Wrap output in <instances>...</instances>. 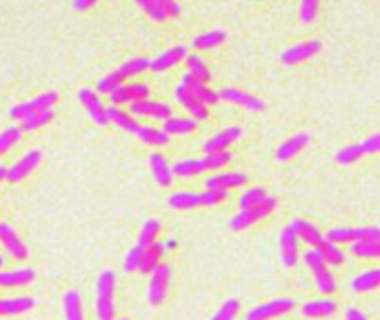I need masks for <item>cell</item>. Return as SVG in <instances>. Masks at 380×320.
Wrapping results in <instances>:
<instances>
[{"instance_id":"6da1fadb","label":"cell","mask_w":380,"mask_h":320,"mask_svg":"<svg viewBox=\"0 0 380 320\" xmlns=\"http://www.w3.org/2000/svg\"><path fill=\"white\" fill-rule=\"evenodd\" d=\"M114 289H116V274L112 269L98 274L96 280V316L98 320H114L116 307H114Z\"/></svg>"},{"instance_id":"7a4b0ae2","label":"cell","mask_w":380,"mask_h":320,"mask_svg":"<svg viewBox=\"0 0 380 320\" xmlns=\"http://www.w3.org/2000/svg\"><path fill=\"white\" fill-rule=\"evenodd\" d=\"M274 209H276V198L267 196L263 203L252 207V209H240V212L229 220V227H232V232H243V229H249L252 225H256L258 220L267 218Z\"/></svg>"},{"instance_id":"3957f363","label":"cell","mask_w":380,"mask_h":320,"mask_svg":"<svg viewBox=\"0 0 380 320\" xmlns=\"http://www.w3.org/2000/svg\"><path fill=\"white\" fill-rule=\"evenodd\" d=\"M327 240L336 245H352L360 240H380V227H334L327 232Z\"/></svg>"},{"instance_id":"277c9868","label":"cell","mask_w":380,"mask_h":320,"mask_svg":"<svg viewBox=\"0 0 380 320\" xmlns=\"http://www.w3.org/2000/svg\"><path fill=\"white\" fill-rule=\"evenodd\" d=\"M58 103V94L56 92H47V94H40L32 100H27V103H20V105H14L9 109V116L14 120H25L34 114H40V112H49L54 105Z\"/></svg>"},{"instance_id":"5b68a950","label":"cell","mask_w":380,"mask_h":320,"mask_svg":"<svg viewBox=\"0 0 380 320\" xmlns=\"http://www.w3.org/2000/svg\"><path fill=\"white\" fill-rule=\"evenodd\" d=\"M169 280H172V265L160 263L152 272V280H149V292H147L149 303L152 305L163 303L169 289Z\"/></svg>"},{"instance_id":"8992f818","label":"cell","mask_w":380,"mask_h":320,"mask_svg":"<svg viewBox=\"0 0 380 320\" xmlns=\"http://www.w3.org/2000/svg\"><path fill=\"white\" fill-rule=\"evenodd\" d=\"M294 309V300L292 298H276L269 300V303L254 307L252 312L247 314L245 320H274L278 316H285Z\"/></svg>"},{"instance_id":"52a82bcc","label":"cell","mask_w":380,"mask_h":320,"mask_svg":"<svg viewBox=\"0 0 380 320\" xmlns=\"http://www.w3.org/2000/svg\"><path fill=\"white\" fill-rule=\"evenodd\" d=\"M78 100L85 105L89 118L94 120L96 125L107 127L109 125V116H107V105L100 100V96L96 94V89H80L78 92Z\"/></svg>"},{"instance_id":"ba28073f","label":"cell","mask_w":380,"mask_h":320,"mask_svg":"<svg viewBox=\"0 0 380 320\" xmlns=\"http://www.w3.org/2000/svg\"><path fill=\"white\" fill-rule=\"evenodd\" d=\"M323 45H320V40H307V43H300V45H294V47H287L283 54H280V60H283V65H300L309 60L312 56H316Z\"/></svg>"},{"instance_id":"9c48e42d","label":"cell","mask_w":380,"mask_h":320,"mask_svg":"<svg viewBox=\"0 0 380 320\" xmlns=\"http://www.w3.org/2000/svg\"><path fill=\"white\" fill-rule=\"evenodd\" d=\"M174 96H176V100L180 103V107H185L187 112H189V116H192L196 123H200V120H207L209 118V109L200 103V100L189 92V89L180 83V85H176V89H174Z\"/></svg>"},{"instance_id":"30bf717a","label":"cell","mask_w":380,"mask_h":320,"mask_svg":"<svg viewBox=\"0 0 380 320\" xmlns=\"http://www.w3.org/2000/svg\"><path fill=\"white\" fill-rule=\"evenodd\" d=\"M149 96V87L143 83H125L123 87H118L114 94H109V100L112 105H132L138 103V100H147Z\"/></svg>"},{"instance_id":"8fae6325","label":"cell","mask_w":380,"mask_h":320,"mask_svg":"<svg viewBox=\"0 0 380 320\" xmlns=\"http://www.w3.org/2000/svg\"><path fill=\"white\" fill-rule=\"evenodd\" d=\"M218 98L220 100H227V103H234V105L245 107V109H249V112H263V109H265L263 100L252 96V94H247V92H243V89H236V87L220 89Z\"/></svg>"},{"instance_id":"7c38bea8","label":"cell","mask_w":380,"mask_h":320,"mask_svg":"<svg viewBox=\"0 0 380 320\" xmlns=\"http://www.w3.org/2000/svg\"><path fill=\"white\" fill-rule=\"evenodd\" d=\"M129 114L132 116H147V118H156V120H169L172 114V107L167 103H154V100H138V103L129 105Z\"/></svg>"},{"instance_id":"4fadbf2b","label":"cell","mask_w":380,"mask_h":320,"mask_svg":"<svg viewBox=\"0 0 380 320\" xmlns=\"http://www.w3.org/2000/svg\"><path fill=\"white\" fill-rule=\"evenodd\" d=\"M40 158H43V156H40L38 149L27 152L23 158L18 160V163H14L12 167L7 169V180H9V183H20V180H25L40 165Z\"/></svg>"},{"instance_id":"5bb4252c","label":"cell","mask_w":380,"mask_h":320,"mask_svg":"<svg viewBox=\"0 0 380 320\" xmlns=\"http://www.w3.org/2000/svg\"><path fill=\"white\" fill-rule=\"evenodd\" d=\"M0 245H3L7 249V254L12 258H16V260H25L29 256L25 243L18 238V234L14 232V227L7 225V223H0Z\"/></svg>"},{"instance_id":"9a60e30c","label":"cell","mask_w":380,"mask_h":320,"mask_svg":"<svg viewBox=\"0 0 380 320\" xmlns=\"http://www.w3.org/2000/svg\"><path fill=\"white\" fill-rule=\"evenodd\" d=\"M280 254H283L285 267H296L298 260V234L292 225H287L280 234Z\"/></svg>"},{"instance_id":"2e32d148","label":"cell","mask_w":380,"mask_h":320,"mask_svg":"<svg viewBox=\"0 0 380 320\" xmlns=\"http://www.w3.org/2000/svg\"><path fill=\"white\" fill-rule=\"evenodd\" d=\"M185 58H187V49L183 45H178V47H172V49H167V52H163L156 60H152L149 69H152V72H167V69L183 63Z\"/></svg>"},{"instance_id":"e0dca14e","label":"cell","mask_w":380,"mask_h":320,"mask_svg":"<svg viewBox=\"0 0 380 320\" xmlns=\"http://www.w3.org/2000/svg\"><path fill=\"white\" fill-rule=\"evenodd\" d=\"M183 85L192 92L200 103H203L205 107H212V105H216L218 103V92H214L212 87H207V83H200V80H196L194 76H189V74H185L183 76Z\"/></svg>"},{"instance_id":"ac0fdd59","label":"cell","mask_w":380,"mask_h":320,"mask_svg":"<svg viewBox=\"0 0 380 320\" xmlns=\"http://www.w3.org/2000/svg\"><path fill=\"white\" fill-rule=\"evenodd\" d=\"M149 167H152V174H154L156 183L160 187H169V185L174 183L172 167H169L167 158L160 154V152H152V154H149Z\"/></svg>"},{"instance_id":"d6986e66","label":"cell","mask_w":380,"mask_h":320,"mask_svg":"<svg viewBox=\"0 0 380 320\" xmlns=\"http://www.w3.org/2000/svg\"><path fill=\"white\" fill-rule=\"evenodd\" d=\"M36 307V300L29 296H16V298H0V316H18L27 314Z\"/></svg>"},{"instance_id":"ffe728a7","label":"cell","mask_w":380,"mask_h":320,"mask_svg":"<svg viewBox=\"0 0 380 320\" xmlns=\"http://www.w3.org/2000/svg\"><path fill=\"white\" fill-rule=\"evenodd\" d=\"M338 303L334 298H318V300H309L303 305V316L307 318H329L336 314Z\"/></svg>"},{"instance_id":"44dd1931","label":"cell","mask_w":380,"mask_h":320,"mask_svg":"<svg viewBox=\"0 0 380 320\" xmlns=\"http://www.w3.org/2000/svg\"><path fill=\"white\" fill-rule=\"evenodd\" d=\"M247 183V176L240 172H223V174H214L212 178H207V189H229L234 187H243Z\"/></svg>"},{"instance_id":"7402d4cb","label":"cell","mask_w":380,"mask_h":320,"mask_svg":"<svg viewBox=\"0 0 380 320\" xmlns=\"http://www.w3.org/2000/svg\"><path fill=\"white\" fill-rule=\"evenodd\" d=\"M309 143V134H296L292 138H287L283 145L278 147L276 152V160H280V163H285V160H292L294 156H298L303 149L307 147Z\"/></svg>"},{"instance_id":"603a6c76","label":"cell","mask_w":380,"mask_h":320,"mask_svg":"<svg viewBox=\"0 0 380 320\" xmlns=\"http://www.w3.org/2000/svg\"><path fill=\"white\" fill-rule=\"evenodd\" d=\"M238 138H240V127H227L225 132H220L214 138H209L207 143L203 145V149H205V154H209V152H227L229 145H232L234 140H238Z\"/></svg>"},{"instance_id":"cb8c5ba5","label":"cell","mask_w":380,"mask_h":320,"mask_svg":"<svg viewBox=\"0 0 380 320\" xmlns=\"http://www.w3.org/2000/svg\"><path fill=\"white\" fill-rule=\"evenodd\" d=\"M292 227L296 229L298 240H303V243H307L312 249H316L325 240V236L320 234V229L309 223V220H294Z\"/></svg>"},{"instance_id":"d4e9b609","label":"cell","mask_w":380,"mask_h":320,"mask_svg":"<svg viewBox=\"0 0 380 320\" xmlns=\"http://www.w3.org/2000/svg\"><path fill=\"white\" fill-rule=\"evenodd\" d=\"M34 269H16V272H0V287H27L34 283Z\"/></svg>"},{"instance_id":"484cf974","label":"cell","mask_w":380,"mask_h":320,"mask_svg":"<svg viewBox=\"0 0 380 320\" xmlns=\"http://www.w3.org/2000/svg\"><path fill=\"white\" fill-rule=\"evenodd\" d=\"M107 116H109V123L112 125L125 129V132H129V134H138L140 125L136 123V118L132 114H125L123 109H118V107H107Z\"/></svg>"},{"instance_id":"4316f807","label":"cell","mask_w":380,"mask_h":320,"mask_svg":"<svg viewBox=\"0 0 380 320\" xmlns=\"http://www.w3.org/2000/svg\"><path fill=\"white\" fill-rule=\"evenodd\" d=\"M196 127H198V123L194 118H176V116H172L169 120H165L163 132L167 136H185V134L196 132Z\"/></svg>"},{"instance_id":"83f0119b","label":"cell","mask_w":380,"mask_h":320,"mask_svg":"<svg viewBox=\"0 0 380 320\" xmlns=\"http://www.w3.org/2000/svg\"><path fill=\"white\" fill-rule=\"evenodd\" d=\"M380 287V267L378 269H369V272L360 274L352 280V289L358 294L365 292H374V289Z\"/></svg>"},{"instance_id":"f1b7e54d","label":"cell","mask_w":380,"mask_h":320,"mask_svg":"<svg viewBox=\"0 0 380 320\" xmlns=\"http://www.w3.org/2000/svg\"><path fill=\"white\" fill-rule=\"evenodd\" d=\"M163 252H165V245H160V243H154V245L145 247L143 263H140L138 272H140V274H152L154 269L160 265V258H163Z\"/></svg>"},{"instance_id":"f546056e","label":"cell","mask_w":380,"mask_h":320,"mask_svg":"<svg viewBox=\"0 0 380 320\" xmlns=\"http://www.w3.org/2000/svg\"><path fill=\"white\" fill-rule=\"evenodd\" d=\"M316 249H318V254L325 258V263H327L329 267H340V265L345 263V252L340 249V245L329 243L327 238H325L323 243H320Z\"/></svg>"},{"instance_id":"4dcf8cb0","label":"cell","mask_w":380,"mask_h":320,"mask_svg":"<svg viewBox=\"0 0 380 320\" xmlns=\"http://www.w3.org/2000/svg\"><path fill=\"white\" fill-rule=\"evenodd\" d=\"M203 172H205V167H203V160L200 158H185L172 167V174L178 178H194V176H200Z\"/></svg>"},{"instance_id":"1f68e13d","label":"cell","mask_w":380,"mask_h":320,"mask_svg":"<svg viewBox=\"0 0 380 320\" xmlns=\"http://www.w3.org/2000/svg\"><path fill=\"white\" fill-rule=\"evenodd\" d=\"M227 40V34L223 32V29H214V32H205L200 34L192 40L194 49H200V52H207V49H214L218 45H223Z\"/></svg>"},{"instance_id":"d6a6232c","label":"cell","mask_w":380,"mask_h":320,"mask_svg":"<svg viewBox=\"0 0 380 320\" xmlns=\"http://www.w3.org/2000/svg\"><path fill=\"white\" fill-rule=\"evenodd\" d=\"M169 207L174 209H196L203 207V196L196 192H176L169 196Z\"/></svg>"},{"instance_id":"836d02e7","label":"cell","mask_w":380,"mask_h":320,"mask_svg":"<svg viewBox=\"0 0 380 320\" xmlns=\"http://www.w3.org/2000/svg\"><path fill=\"white\" fill-rule=\"evenodd\" d=\"M63 307H65V318L67 320H85L83 300H80V294L74 292V289L63 296Z\"/></svg>"},{"instance_id":"e575fe53","label":"cell","mask_w":380,"mask_h":320,"mask_svg":"<svg viewBox=\"0 0 380 320\" xmlns=\"http://www.w3.org/2000/svg\"><path fill=\"white\" fill-rule=\"evenodd\" d=\"M187 74L194 76L200 83H209L212 80V72H209V67L205 65V60L200 58L198 54H189L187 56Z\"/></svg>"},{"instance_id":"d590c367","label":"cell","mask_w":380,"mask_h":320,"mask_svg":"<svg viewBox=\"0 0 380 320\" xmlns=\"http://www.w3.org/2000/svg\"><path fill=\"white\" fill-rule=\"evenodd\" d=\"M136 136L149 147H163L169 143V136L163 132V129H156V127H140Z\"/></svg>"},{"instance_id":"8d00e7d4","label":"cell","mask_w":380,"mask_h":320,"mask_svg":"<svg viewBox=\"0 0 380 320\" xmlns=\"http://www.w3.org/2000/svg\"><path fill=\"white\" fill-rule=\"evenodd\" d=\"M125 85V78H123V74L118 72H112V74H107L105 78H100L98 80V85H96V94H114L118 87H123Z\"/></svg>"},{"instance_id":"74e56055","label":"cell","mask_w":380,"mask_h":320,"mask_svg":"<svg viewBox=\"0 0 380 320\" xmlns=\"http://www.w3.org/2000/svg\"><path fill=\"white\" fill-rule=\"evenodd\" d=\"M352 254L358 258H380V240H360V243H352Z\"/></svg>"},{"instance_id":"f35d334b","label":"cell","mask_w":380,"mask_h":320,"mask_svg":"<svg viewBox=\"0 0 380 320\" xmlns=\"http://www.w3.org/2000/svg\"><path fill=\"white\" fill-rule=\"evenodd\" d=\"M160 220H147V223L143 225V229H140V234H138V245L140 247H149V245H154L156 243V238L160 234Z\"/></svg>"},{"instance_id":"ab89813d","label":"cell","mask_w":380,"mask_h":320,"mask_svg":"<svg viewBox=\"0 0 380 320\" xmlns=\"http://www.w3.org/2000/svg\"><path fill=\"white\" fill-rule=\"evenodd\" d=\"M200 160H203L205 172H216V169H223L227 163H232V154L229 152H209Z\"/></svg>"},{"instance_id":"60d3db41","label":"cell","mask_w":380,"mask_h":320,"mask_svg":"<svg viewBox=\"0 0 380 320\" xmlns=\"http://www.w3.org/2000/svg\"><path fill=\"white\" fill-rule=\"evenodd\" d=\"M149 63L152 60H147V58H132V60H127L125 65H120L118 72L123 74V78H134L138 74H143L149 69Z\"/></svg>"},{"instance_id":"b9f144b4","label":"cell","mask_w":380,"mask_h":320,"mask_svg":"<svg viewBox=\"0 0 380 320\" xmlns=\"http://www.w3.org/2000/svg\"><path fill=\"white\" fill-rule=\"evenodd\" d=\"M52 120H54V112L49 109V112H40V114H34V116L25 118L23 125H20V129H23V132H34V129H40V127L49 125Z\"/></svg>"},{"instance_id":"7bdbcfd3","label":"cell","mask_w":380,"mask_h":320,"mask_svg":"<svg viewBox=\"0 0 380 320\" xmlns=\"http://www.w3.org/2000/svg\"><path fill=\"white\" fill-rule=\"evenodd\" d=\"M265 198H267V192L263 187H249L247 192L240 196V209H252L263 203Z\"/></svg>"},{"instance_id":"ee69618b","label":"cell","mask_w":380,"mask_h":320,"mask_svg":"<svg viewBox=\"0 0 380 320\" xmlns=\"http://www.w3.org/2000/svg\"><path fill=\"white\" fill-rule=\"evenodd\" d=\"M365 154H363V149H360V145H349V147H343L336 154V163H340V165H354Z\"/></svg>"},{"instance_id":"f6af8a7d","label":"cell","mask_w":380,"mask_h":320,"mask_svg":"<svg viewBox=\"0 0 380 320\" xmlns=\"http://www.w3.org/2000/svg\"><path fill=\"white\" fill-rule=\"evenodd\" d=\"M20 134H23V129L16 127V125H14V127H7L5 132L0 134V156L7 154L9 149H12V147L18 143V140H20Z\"/></svg>"},{"instance_id":"bcb514c9","label":"cell","mask_w":380,"mask_h":320,"mask_svg":"<svg viewBox=\"0 0 380 320\" xmlns=\"http://www.w3.org/2000/svg\"><path fill=\"white\" fill-rule=\"evenodd\" d=\"M238 309H240V303L236 298H229L223 303V307L218 309V312L209 318V320H234L238 316Z\"/></svg>"},{"instance_id":"7dc6e473","label":"cell","mask_w":380,"mask_h":320,"mask_svg":"<svg viewBox=\"0 0 380 320\" xmlns=\"http://www.w3.org/2000/svg\"><path fill=\"white\" fill-rule=\"evenodd\" d=\"M136 5L143 9V12L154 20V23H163V20H167L165 12L160 9V5L156 3V0H136Z\"/></svg>"},{"instance_id":"c3c4849f","label":"cell","mask_w":380,"mask_h":320,"mask_svg":"<svg viewBox=\"0 0 380 320\" xmlns=\"http://www.w3.org/2000/svg\"><path fill=\"white\" fill-rule=\"evenodd\" d=\"M314 283H316V287L323 294H334L336 292V280H334V276H332L329 269H323V272L314 274Z\"/></svg>"},{"instance_id":"681fc988","label":"cell","mask_w":380,"mask_h":320,"mask_svg":"<svg viewBox=\"0 0 380 320\" xmlns=\"http://www.w3.org/2000/svg\"><path fill=\"white\" fill-rule=\"evenodd\" d=\"M303 260H305V265L309 267V272L312 274H318V272H323V269H327L325 258L318 254V249H309V252L303 256Z\"/></svg>"},{"instance_id":"f907efd6","label":"cell","mask_w":380,"mask_h":320,"mask_svg":"<svg viewBox=\"0 0 380 320\" xmlns=\"http://www.w3.org/2000/svg\"><path fill=\"white\" fill-rule=\"evenodd\" d=\"M143 254H145V247L136 245L125 258V272H138L140 263H143Z\"/></svg>"},{"instance_id":"816d5d0a","label":"cell","mask_w":380,"mask_h":320,"mask_svg":"<svg viewBox=\"0 0 380 320\" xmlns=\"http://www.w3.org/2000/svg\"><path fill=\"white\" fill-rule=\"evenodd\" d=\"M318 12V0H300V20L309 25L316 18Z\"/></svg>"},{"instance_id":"f5cc1de1","label":"cell","mask_w":380,"mask_h":320,"mask_svg":"<svg viewBox=\"0 0 380 320\" xmlns=\"http://www.w3.org/2000/svg\"><path fill=\"white\" fill-rule=\"evenodd\" d=\"M200 196H203V207H214L218 203H223L227 198V192L225 189H205Z\"/></svg>"},{"instance_id":"db71d44e","label":"cell","mask_w":380,"mask_h":320,"mask_svg":"<svg viewBox=\"0 0 380 320\" xmlns=\"http://www.w3.org/2000/svg\"><path fill=\"white\" fill-rule=\"evenodd\" d=\"M360 149H363V154H380V132L365 138L360 143Z\"/></svg>"},{"instance_id":"11a10c76","label":"cell","mask_w":380,"mask_h":320,"mask_svg":"<svg viewBox=\"0 0 380 320\" xmlns=\"http://www.w3.org/2000/svg\"><path fill=\"white\" fill-rule=\"evenodd\" d=\"M156 3L165 12V16H180V7L176 0H156Z\"/></svg>"},{"instance_id":"9f6ffc18","label":"cell","mask_w":380,"mask_h":320,"mask_svg":"<svg viewBox=\"0 0 380 320\" xmlns=\"http://www.w3.org/2000/svg\"><path fill=\"white\" fill-rule=\"evenodd\" d=\"M96 3H98V0H72L74 9H78V12H85V9L94 7Z\"/></svg>"},{"instance_id":"6f0895ef","label":"cell","mask_w":380,"mask_h":320,"mask_svg":"<svg viewBox=\"0 0 380 320\" xmlns=\"http://www.w3.org/2000/svg\"><path fill=\"white\" fill-rule=\"evenodd\" d=\"M345 320H367V318H365L363 312H358V309H347Z\"/></svg>"},{"instance_id":"680465c9","label":"cell","mask_w":380,"mask_h":320,"mask_svg":"<svg viewBox=\"0 0 380 320\" xmlns=\"http://www.w3.org/2000/svg\"><path fill=\"white\" fill-rule=\"evenodd\" d=\"M3 180H7V167L0 165V183H3Z\"/></svg>"},{"instance_id":"91938a15","label":"cell","mask_w":380,"mask_h":320,"mask_svg":"<svg viewBox=\"0 0 380 320\" xmlns=\"http://www.w3.org/2000/svg\"><path fill=\"white\" fill-rule=\"evenodd\" d=\"M3 265H5V258H3V256H0V267H3Z\"/></svg>"},{"instance_id":"94428289","label":"cell","mask_w":380,"mask_h":320,"mask_svg":"<svg viewBox=\"0 0 380 320\" xmlns=\"http://www.w3.org/2000/svg\"><path fill=\"white\" fill-rule=\"evenodd\" d=\"M120 320H127V318H120Z\"/></svg>"}]
</instances>
